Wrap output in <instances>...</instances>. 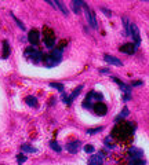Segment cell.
I'll return each instance as SVG.
<instances>
[{
  "label": "cell",
  "instance_id": "e0dca14e",
  "mask_svg": "<svg viewBox=\"0 0 149 165\" xmlns=\"http://www.w3.org/2000/svg\"><path fill=\"white\" fill-rule=\"evenodd\" d=\"M122 22H123V26H124V33H126V36H129V34H130V23H129V18H127V17H123V18H122Z\"/></svg>",
  "mask_w": 149,
  "mask_h": 165
},
{
  "label": "cell",
  "instance_id": "9a60e30c",
  "mask_svg": "<svg viewBox=\"0 0 149 165\" xmlns=\"http://www.w3.org/2000/svg\"><path fill=\"white\" fill-rule=\"evenodd\" d=\"M25 102H26L29 106H32V108H36V106H37V99H36V96H32V95L26 96V98H25Z\"/></svg>",
  "mask_w": 149,
  "mask_h": 165
},
{
  "label": "cell",
  "instance_id": "7c38bea8",
  "mask_svg": "<svg viewBox=\"0 0 149 165\" xmlns=\"http://www.w3.org/2000/svg\"><path fill=\"white\" fill-rule=\"evenodd\" d=\"M112 80L115 81V82H117V85L120 87V89H122V91H124L126 94H130V92H131V87H130V85L124 84V82H123V81H120L117 77H112Z\"/></svg>",
  "mask_w": 149,
  "mask_h": 165
},
{
  "label": "cell",
  "instance_id": "83f0119b",
  "mask_svg": "<svg viewBox=\"0 0 149 165\" xmlns=\"http://www.w3.org/2000/svg\"><path fill=\"white\" fill-rule=\"evenodd\" d=\"M101 11H102L104 14H105V15L108 17V18H110V17H112V12H110L108 8H105V7H101Z\"/></svg>",
  "mask_w": 149,
  "mask_h": 165
},
{
  "label": "cell",
  "instance_id": "d6986e66",
  "mask_svg": "<svg viewBox=\"0 0 149 165\" xmlns=\"http://www.w3.org/2000/svg\"><path fill=\"white\" fill-rule=\"evenodd\" d=\"M82 89H83V85H82V84H80V85H77V87L75 88V91L72 92V95H71V98H69V101L72 102V101H73L75 98H77V95H79V94H80V92H82Z\"/></svg>",
  "mask_w": 149,
  "mask_h": 165
},
{
  "label": "cell",
  "instance_id": "4dcf8cb0",
  "mask_svg": "<svg viewBox=\"0 0 149 165\" xmlns=\"http://www.w3.org/2000/svg\"><path fill=\"white\" fill-rule=\"evenodd\" d=\"M141 84H142V81H134V82H133L134 87H136V85H141Z\"/></svg>",
  "mask_w": 149,
  "mask_h": 165
},
{
  "label": "cell",
  "instance_id": "484cf974",
  "mask_svg": "<svg viewBox=\"0 0 149 165\" xmlns=\"http://www.w3.org/2000/svg\"><path fill=\"white\" fill-rule=\"evenodd\" d=\"M95 149H94V146L93 144H86V147H84V151L86 153H93Z\"/></svg>",
  "mask_w": 149,
  "mask_h": 165
},
{
  "label": "cell",
  "instance_id": "30bf717a",
  "mask_svg": "<svg viewBox=\"0 0 149 165\" xmlns=\"http://www.w3.org/2000/svg\"><path fill=\"white\" fill-rule=\"evenodd\" d=\"M90 165H102L104 164V157L102 154H95V156H91V158L88 160Z\"/></svg>",
  "mask_w": 149,
  "mask_h": 165
},
{
  "label": "cell",
  "instance_id": "7a4b0ae2",
  "mask_svg": "<svg viewBox=\"0 0 149 165\" xmlns=\"http://www.w3.org/2000/svg\"><path fill=\"white\" fill-rule=\"evenodd\" d=\"M44 43H46L47 47H53L55 43V36L54 32L50 29V28L44 26Z\"/></svg>",
  "mask_w": 149,
  "mask_h": 165
},
{
  "label": "cell",
  "instance_id": "f546056e",
  "mask_svg": "<svg viewBox=\"0 0 149 165\" xmlns=\"http://www.w3.org/2000/svg\"><path fill=\"white\" fill-rule=\"evenodd\" d=\"M108 69H101V70H99V73H104V74H106V73H108Z\"/></svg>",
  "mask_w": 149,
  "mask_h": 165
},
{
  "label": "cell",
  "instance_id": "d4e9b609",
  "mask_svg": "<svg viewBox=\"0 0 149 165\" xmlns=\"http://www.w3.org/2000/svg\"><path fill=\"white\" fill-rule=\"evenodd\" d=\"M130 164H137V165H144L146 164V161H140L138 158H133V160L130 161Z\"/></svg>",
  "mask_w": 149,
  "mask_h": 165
},
{
  "label": "cell",
  "instance_id": "44dd1931",
  "mask_svg": "<svg viewBox=\"0 0 149 165\" xmlns=\"http://www.w3.org/2000/svg\"><path fill=\"white\" fill-rule=\"evenodd\" d=\"M21 150L25 151V153H36V149L32 146H29V144H24V146L21 147Z\"/></svg>",
  "mask_w": 149,
  "mask_h": 165
},
{
  "label": "cell",
  "instance_id": "ac0fdd59",
  "mask_svg": "<svg viewBox=\"0 0 149 165\" xmlns=\"http://www.w3.org/2000/svg\"><path fill=\"white\" fill-rule=\"evenodd\" d=\"M129 113H130V110H129V108H124L122 112L119 113V116L115 118V121H119V120H122V118H126L127 116H129Z\"/></svg>",
  "mask_w": 149,
  "mask_h": 165
},
{
  "label": "cell",
  "instance_id": "5b68a950",
  "mask_svg": "<svg viewBox=\"0 0 149 165\" xmlns=\"http://www.w3.org/2000/svg\"><path fill=\"white\" fill-rule=\"evenodd\" d=\"M93 110H94V113L97 116H105L106 112H108V108H106L102 102H97L95 105L93 106Z\"/></svg>",
  "mask_w": 149,
  "mask_h": 165
},
{
  "label": "cell",
  "instance_id": "4316f807",
  "mask_svg": "<svg viewBox=\"0 0 149 165\" xmlns=\"http://www.w3.org/2000/svg\"><path fill=\"white\" fill-rule=\"evenodd\" d=\"M104 127H98V128H95V129H88L87 131V133L88 135H93V133H97V132H99V131H102Z\"/></svg>",
  "mask_w": 149,
  "mask_h": 165
},
{
  "label": "cell",
  "instance_id": "277c9868",
  "mask_svg": "<svg viewBox=\"0 0 149 165\" xmlns=\"http://www.w3.org/2000/svg\"><path fill=\"white\" fill-rule=\"evenodd\" d=\"M28 40H29V43L32 44V46H36V44H39V41H40V34H39V32H37L36 29L29 30V33H28Z\"/></svg>",
  "mask_w": 149,
  "mask_h": 165
},
{
  "label": "cell",
  "instance_id": "3957f363",
  "mask_svg": "<svg viewBox=\"0 0 149 165\" xmlns=\"http://www.w3.org/2000/svg\"><path fill=\"white\" fill-rule=\"evenodd\" d=\"M130 33L133 34V37H134V41H136V48L141 44V36H140V29H138V26L134 23V25H130Z\"/></svg>",
  "mask_w": 149,
  "mask_h": 165
},
{
  "label": "cell",
  "instance_id": "603a6c76",
  "mask_svg": "<svg viewBox=\"0 0 149 165\" xmlns=\"http://www.w3.org/2000/svg\"><path fill=\"white\" fill-rule=\"evenodd\" d=\"M50 85H51V87H53V88H57V89H60L61 92L64 91V85H62V84H57V82H50Z\"/></svg>",
  "mask_w": 149,
  "mask_h": 165
},
{
  "label": "cell",
  "instance_id": "8992f818",
  "mask_svg": "<svg viewBox=\"0 0 149 165\" xmlns=\"http://www.w3.org/2000/svg\"><path fill=\"white\" fill-rule=\"evenodd\" d=\"M104 61L106 62V63H109V65H115V66H123V62L119 59V58H116V57H112V55H109V54H105L104 55Z\"/></svg>",
  "mask_w": 149,
  "mask_h": 165
},
{
  "label": "cell",
  "instance_id": "9c48e42d",
  "mask_svg": "<svg viewBox=\"0 0 149 165\" xmlns=\"http://www.w3.org/2000/svg\"><path fill=\"white\" fill-rule=\"evenodd\" d=\"M46 66L47 68H53V66H57V65H60L61 59H58L57 57H54V55H48V57H46Z\"/></svg>",
  "mask_w": 149,
  "mask_h": 165
},
{
  "label": "cell",
  "instance_id": "ffe728a7",
  "mask_svg": "<svg viewBox=\"0 0 149 165\" xmlns=\"http://www.w3.org/2000/svg\"><path fill=\"white\" fill-rule=\"evenodd\" d=\"M10 15H11V17H13V19H14V22H15V23H17V25H18V28H19V29H21V30H25V25H24V23H22V22H21V21L18 19V17H15V15H14V12H10Z\"/></svg>",
  "mask_w": 149,
  "mask_h": 165
},
{
  "label": "cell",
  "instance_id": "cb8c5ba5",
  "mask_svg": "<svg viewBox=\"0 0 149 165\" xmlns=\"http://www.w3.org/2000/svg\"><path fill=\"white\" fill-rule=\"evenodd\" d=\"M26 160H28V158H26V156H24V154H19V156L17 157V161H18V164H24Z\"/></svg>",
  "mask_w": 149,
  "mask_h": 165
},
{
  "label": "cell",
  "instance_id": "5bb4252c",
  "mask_svg": "<svg viewBox=\"0 0 149 165\" xmlns=\"http://www.w3.org/2000/svg\"><path fill=\"white\" fill-rule=\"evenodd\" d=\"M54 4H55V7H57V8H60V10H61V11H62V14H64V15H68V14H69L68 8H67V7L64 6V3H62L61 0H54Z\"/></svg>",
  "mask_w": 149,
  "mask_h": 165
},
{
  "label": "cell",
  "instance_id": "2e32d148",
  "mask_svg": "<svg viewBox=\"0 0 149 165\" xmlns=\"http://www.w3.org/2000/svg\"><path fill=\"white\" fill-rule=\"evenodd\" d=\"M10 44L8 41H3V58H8L10 57Z\"/></svg>",
  "mask_w": 149,
  "mask_h": 165
},
{
  "label": "cell",
  "instance_id": "7402d4cb",
  "mask_svg": "<svg viewBox=\"0 0 149 165\" xmlns=\"http://www.w3.org/2000/svg\"><path fill=\"white\" fill-rule=\"evenodd\" d=\"M50 147H51V149H53L54 151H57V153H60V151L62 150L61 146H60V144H58L57 142H55V140H51V142H50Z\"/></svg>",
  "mask_w": 149,
  "mask_h": 165
},
{
  "label": "cell",
  "instance_id": "f1b7e54d",
  "mask_svg": "<svg viewBox=\"0 0 149 165\" xmlns=\"http://www.w3.org/2000/svg\"><path fill=\"white\" fill-rule=\"evenodd\" d=\"M44 2H47V4H48V6H51L54 10H57V7H55V4H54L53 0H44Z\"/></svg>",
  "mask_w": 149,
  "mask_h": 165
},
{
  "label": "cell",
  "instance_id": "4fadbf2b",
  "mask_svg": "<svg viewBox=\"0 0 149 165\" xmlns=\"http://www.w3.org/2000/svg\"><path fill=\"white\" fill-rule=\"evenodd\" d=\"M83 3H84V0H72V10L75 14L80 12V7H83Z\"/></svg>",
  "mask_w": 149,
  "mask_h": 165
},
{
  "label": "cell",
  "instance_id": "8fae6325",
  "mask_svg": "<svg viewBox=\"0 0 149 165\" xmlns=\"http://www.w3.org/2000/svg\"><path fill=\"white\" fill-rule=\"evenodd\" d=\"M129 154L131 158H141L144 156V151L142 149H138V147H131L129 150Z\"/></svg>",
  "mask_w": 149,
  "mask_h": 165
},
{
  "label": "cell",
  "instance_id": "ba28073f",
  "mask_svg": "<svg viewBox=\"0 0 149 165\" xmlns=\"http://www.w3.org/2000/svg\"><path fill=\"white\" fill-rule=\"evenodd\" d=\"M120 51L124 52V54L133 55L134 52H136V46H134L133 43H126V44H123V46L120 47Z\"/></svg>",
  "mask_w": 149,
  "mask_h": 165
},
{
  "label": "cell",
  "instance_id": "52a82bcc",
  "mask_svg": "<svg viewBox=\"0 0 149 165\" xmlns=\"http://www.w3.org/2000/svg\"><path fill=\"white\" fill-rule=\"evenodd\" d=\"M82 146V142L80 140H73V142H69L67 144V150L69 151L71 154H76L79 151V149H80Z\"/></svg>",
  "mask_w": 149,
  "mask_h": 165
},
{
  "label": "cell",
  "instance_id": "6da1fadb",
  "mask_svg": "<svg viewBox=\"0 0 149 165\" xmlns=\"http://www.w3.org/2000/svg\"><path fill=\"white\" fill-rule=\"evenodd\" d=\"M83 10H84V14L86 17H87V21H88V25L91 26V29H98V23H97V19H95V15L94 12L90 10V7L86 4V3H83Z\"/></svg>",
  "mask_w": 149,
  "mask_h": 165
}]
</instances>
